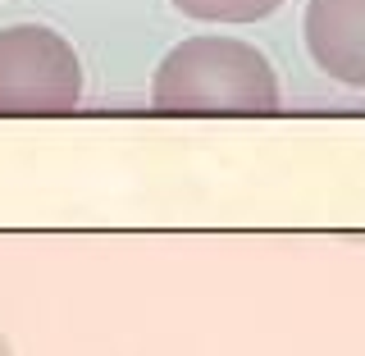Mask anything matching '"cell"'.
Wrapping results in <instances>:
<instances>
[{
	"mask_svg": "<svg viewBox=\"0 0 365 356\" xmlns=\"http://www.w3.org/2000/svg\"><path fill=\"white\" fill-rule=\"evenodd\" d=\"M151 106L165 114H269L279 110V73L251 41L187 37L160 60Z\"/></svg>",
	"mask_w": 365,
	"mask_h": 356,
	"instance_id": "6da1fadb",
	"label": "cell"
},
{
	"mask_svg": "<svg viewBox=\"0 0 365 356\" xmlns=\"http://www.w3.org/2000/svg\"><path fill=\"white\" fill-rule=\"evenodd\" d=\"M83 101V60L55 28H0V114H68Z\"/></svg>",
	"mask_w": 365,
	"mask_h": 356,
	"instance_id": "7a4b0ae2",
	"label": "cell"
},
{
	"mask_svg": "<svg viewBox=\"0 0 365 356\" xmlns=\"http://www.w3.org/2000/svg\"><path fill=\"white\" fill-rule=\"evenodd\" d=\"M306 51L342 87H365V0H306Z\"/></svg>",
	"mask_w": 365,
	"mask_h": 356,
	"instance_id": "3957f363",
	"label": "cell"
},
{
	"mask_svg": "<svg viewBox=\"0 0 365 356\" xmlns=\"http://www.w3.org/2000/svg\"><path fill=\"white\" fill-rule=\"evenodd\" d=\"M279 5L283 0H174V9L201 23H256L274 14Z\"/></svg>",
	"mask_w": 365,
	"mask_h": 356,
	"instance_id": "277c9868",
	"label": "cell"
},
{
	"mask_svg": "<svg viewBox=\"0 0 365 356\" xmlns=\"http://www.w3.org/2000/svg\"><path fill=\"white\" fill-rule=\"evenodd\" d=\"M0 356H14V347H9V338L0 334Z\"/></svg>",
	"mask_w": 365,
	"mask_h": 356,
	"instance_id": "5b68a950",
	"label": "cell"
}]
</instances>
